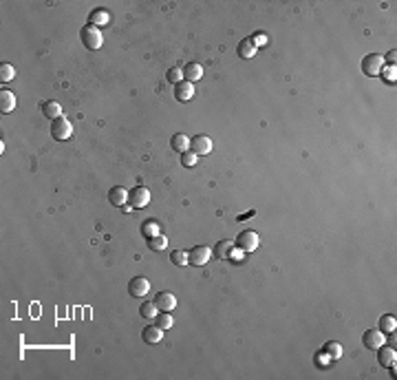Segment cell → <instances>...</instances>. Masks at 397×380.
<instances>
[{
    "instance_id": "cell-4",
    "label": "cell",
    "mask_w": 397,
    "mask_h": 380,
    "mask_svg": "<svg viewBox=\"0 0 397 380\" xmlns=\"http://www.w3.org/2000/svg\"><path fill=\"white\" fill-rule=\"evenodd\" d=\"M128 204H130V208H135V210H142V208L150 204V190L144 186L133 188L130 193H128Z\"/></svg>"
},
{
    "instance_id": "cell-1",
    "label": "cell",
    "mask_w": 397,
    "mask_h": 380,
    "mask_svg": "<svg viewBox=\"0 0 397 380\" xmlns=\"http://www.w3.org/2000/svg\"><path fill=\"white\" fill-rule=\"evenodd\" d=\"M80 38H82V44H84V49H91V51L100 49L102 42H104V36H102V31L95 27V24H91V22H88L86 27H82Z\"/></svg>"
},
{
    "instance_id": "cell-5",
    "label": "cell",
    "mask_w": 397,
    "mask_h": 380,
    "mask_svg": "<svg viewBox=\"0 0 397 380\" xmlns=\"http://www.w3.org/2000/svg\"><path fill=\"white\" fill-rule=\"evenodd\" d=\"M51 135L55 139H60V142H64V139H69L73 135V124L69 122L67 117H57L51 122Z\"/></svg>"
},
{
    "instance_id": "cell-19",
    "label": "cell",
    "mask_w": 397,
    "mask_h": 380,
    "mask_svg": "<svg viewBox=\"0 0 397 380\" xmlns=\"http://www.w3.org/2000/svg\"><path fill=\"white\" fill-rule=\"evenodd\" d=\"M201 75H203V67L198 65V62H190V65L183 67V78L188 80V82L201 80Z\"/></svg>"
},
{
    "instance_id": "cell-7",
    "label": "cell",
    "mask_w": 397,
    "mask_h": 380,
    "mask_svg": "<svg viewBox=\"0 0 397 380\" xmlns=\"http://www.w3.org/2000/svg\"><path fill=\"white\" fill-rule=\"evenodd\" d=\"M190 150L194 155H210V150H212V139H210L208 135H196V137H192L190 139Z\"/></svg>"
},
{
    "instance_id": "cell-20",
    "label": "cell",
    "mask_w": 397,
    "mask_h": 380,
    "mask_svg": "<svg viewBox=\"0 0 397 380\" xmlns=\"http://www.w3.org/2000/svg\"><path fill=\"white\" fill-rule=\"evenodd\" d=\"M170 146H172V150H175V153L181 155V153H185V150L190 148V139L185 137L183 133H177V135L170 139Z\"/></svg>"
},
{
    "instance_id": "cell-26",
    "label": "cell",
    "mask_w": 397,
    "mask_h": 380,
    "mask_svg": "<svg viewBox=\"0 0 397 380\" xmlns=\"http://www.w3.org/2000/svg\"><path fill=\"white\" fill-rule=\"evenodd\" d=\"M322 352L326 354V356H331V358H340L342 356V345L340 343H326L322 347Z\"/></svg>"
},
{
    "instance_id": "cell-33",
    "label": "cell",
    "mask_w": 397,
    "mask_h": 380,
    "mask_svg": "<svg viewBox=\"0 0 397 380\" xmlns=\"http://www.w3.org/2000/svg\"><path fill=\"white\" fill-rule=\"evenodd\" d=\"M254 42H256V44H262V42H265V36H256Z\"/></svg>"
},
{
    "instance_id": "cell-31",
    "label": "cell",
    "mask_w": 397,
    "mask_h": 380,
    "mask_svg": "<svg viewBox=\"0 0 397 380\" xmlns=\"http://www.w3.org/2000/svg\"><path fill=\"white\" fill-rule=\"evenodd\" d=\"M196 160H198V155H194L192 150H185V153H181V164L185 168H192L196 164Z\"/></svg>"
},
{
    "instance_id": "cell-9",
    "label": "cell",
    "mask_w": 397,
    "mask_h": 380,
    "mask_svg": "<svg viewBox=\"0 0 397 380\" xmlns=\"http://www.w3.org/2000/svg\"><path fill=\"white\" fill-rule=\"evenodd\" d=\"M155 305L159 307V312H172L177 307V296L172 292H159L155 296Z\"/></svg>"
},
{
    "instance_id": "cell-27",
    "label": "cell",
    "mask_w": 397,
    "mask_h": 380,
    "mask_svg": "<svg viewBox=\"0 0 397 380\" xmlns=\"http://www.w3.org/2000/svg\"><path fill=\"white\" fill-rule=\"evenodd\" d=\"M142 234L144 237H155V234H159V224L157 221H146V224L142 226Z\"/></svg>"
},
{
    "instance_id": "cell-32",
    "label": "cell",
    "mask_w": 397,
    "mask_h": 380,
    "mask_svg": "<svg viewBox=\"0 0 397 380\" xmlns=\"http://www.w3.org/2000/svg\"><path fill=\"white\" fill-rule=\"evenodd\" d=\"M384 71V75H386V80L388 82H395V75H397V71H395V65L393 67H386V69H382Z\"/></svg>"
},
{
    "instance_id": "cell-28",
    "label": "cell",
    "mask_w": 397,
    "mask_h": 380,
    "mask_svg": "<svg viewBox=\"0 0 397 380\" xmlns=\"http://www.w3.org/2000/svg\"><path fill=\"white\" fill-rule=\"evenodd\" d=\"M155 319H157V325L161 327V329H170V327H172V323H175V321H172V316H170L168 312H159V314L155 316Z\"/></svg>"
},
{
    "instance_id": "cell-29",
    "label": "cell",
    "mask_w": 397,
    "mask_h": 380,
    "mask_svg": "<svg viewBox=\"0 0 397 380\" xmlns=\"http://www.w3.org/2000/svg\"><path fill=\"white\" fill-rule=\"evenodd\" d=\"M170 261L175 263V265H188V252H183V250H172Z\"/></svg>"
},
{
    "instance_id": "cell-22",
    "label": "cell",
    "mask_w": 397,
    "mask_h": 380,
    "mask_svg": "<svg viewBox=\"0 0 397 380\" xmlns=\"http://www.w3.org/2000/svg\"><path fill=\"white\" fill-rule=\"evenodd\" d=\"M88 20H91V24H95V27H100V24H106L111 20V14H108L106 9H95Z\"/></svg>"
},
{
    "instance_id": "cell-15",
    "label": "cell",
    "mask_w": 397,
    "mask_h": 380,
    "mask_svg": "<svg viewBox=\"0 0 397 380\" xmlns=\"http://www.w3.org/2000/svg\"><path fill=\"white\" fill-rule=\"evenodd\" d=\"M236 53H239V58H243V60L254 58V55H256V42L252 40V38H245V40H241L239 47H236Z\"/></svg>"
},
{
    "instance_id": "cell-16",
    "label": "cell",
    "mask_w": 397,
    "mask_h": 380,
    "mask_svg": "<svg viewBox=\"0 0 397 380\" xmlns=\"http://www.w3.org/2000/svg\"><path fill=\"white\" fill-rule=\"evenodd\" d=\"M108 201H111L113 206H126V201H128V190L126 188H121V186H115L111 193H108Z\"/></svg>"
},
{
    "instance_id": "cell-12",
    "label": "cell",
    "mask_w": 397,
    "mask_h": 380,
    "mask_svg": "<svg viewBox=\"0 0 397 380\" xmlns=\"http://www.w3.org/2000/svg\"><path fill=\"white\" fill-rule=\"evenodd\" d=\"M192 95H194V84L188 80H181L179 84H175V98L179 102H190Z\"/></svg>"
},
{
    "instance_id": "cell-11",
    "label": "cell",
    "mask_w": 397,
    "mask_h": 380,
    "mask_svg": "<svg viewBox=\"0 0 397 380\" xmlns=\"http://www.w3.org/2000/svg\"><path fill=\"white\" fill-rule=\"evenodd\" d=\"M377 360H380L382 367H386V369H393L395 367V360H397V352L393 347H377Z\"/></svg>"
},
{
    "instance_id": "cell-6",
    "label": "cell",
    "mask_w": 397,
    "mask_h": 380,
    "mask_svg": "<svg viewBox=\"0 0 397 380\" xmlns=\"http://www.w3.org/2000/svg\"><path fill=\"white\" fill-rule=\"evenodd\" d=\"M210 257H212V250L208 245H196V248H192L188 252V263L198 268V265H206L210 261Z\"/></svg>"
},
{
    "instance_id": "cell-23",
    "label": "cell",
    "mask_w": 397,
    "mask_h": 380,
    "mask_svg": "<svg viewBox=\"0 0 397 380\" xmlns=\"http://www.w3.org/2000/svg\"><path fill=\"white\" fill-rule=\"evenodd\" d=\"M14 78H16V69L11 65H7V62H3V65H0V82L7 84V82H11Z\"/></svg>"
},
{
    "instance_id": "cell-34",
    "label": "cell",
    "mask_w": 397,
    "mask_h": 380,
    "mask_svg": "<svg viewBox=\"0 0 397 380\" xmlns=\"http://www.w3.org/2000/svg\"><path fill=\"white\" fill-rule=\"evenodd\" d=\"M386 60H388V62H393V65H395V51H390V53L386 55Z\"/></svg>"
},
{
    "instance_id": "cell-18",
    "label": "cell",
    "mask_w": 397,
    "mask_h": 380,
    "mask_svg": "<svg viewBox=\"0 0 397 380\" xmlns=\"http://www.w3.org/2000/svg\"><path fill=\"white\" fill-rule=\"evenodd\" d=\"M14 109H16V95L7 91V88H3V91H0V111L11 113Z\"/></svg>"
},
{
    "instance_id": "cell-25",
    "label": "cell",
    "mask_w": 397,
    "mask_h": 380,
    "mask_svg": "<svg viewBox=\"0 0 397 380\" xmlns=\"http://www.w3.org/2000/svg\"><path fill=\"white\" fill-rule=\"evenodd\" d=\"M148 248L150 250H155V252H159V250H166V245H168V239L163 237V234H155V237H150L148 239Z\"/></svg>"
},
{
    "instance_id": "cell-10",
    "label": "cell",
    "mask_w": 397,
    "mask_h": 380,
    "mask_svg": "<svg viewBox=\"0 0 397 380\" xmlns=\"http://www.w3.org/2000/svg\"><path fill=\"white\" fill-rule=\"evenodd\" d=\"M362 343H364V347H367V350H377V347H382L384 345V334L380 332V329H367V332H364V336H362Z\"/></svg>"
},
{
    "instance_id": "cell-13",
    "label": "cell",
    "mask_w": 397,
    "mask_h": 380,
    "mask_svg": "<svg viewBox=\"0 0 397 380\" xmlns=\"http://www.w3.org/2000/svg\"><path fill=\"white\" fill-rule=\"evenodd\" d=\"M163 332L166 329H161L155 323V325H146L144 327V332H142V338H144V343H150V345H157L159 340L163 338Z\"/></svg>"
},
{
    "instance_id": "cell-8",
    "label": "cell",
    "mask_w": 397,
    "mask_h": 380,
    "mask_svg": "<svg viewBox=\"0 0 397 380\" xmlns=\"http://www.w3.org/2000/svg\"><path fill=\"white\" fill-rule=\"evenodd\" d=\"M148 290H150V283H148V278H144V276H135V278H130V283H128V294L135 296V299L146 296Z\"/></svg>"
},
{
    "instance_id": "cell-17",
    "label": "cell",
    "mask_w": 397,
    "mask_h": 380,
    "mask_svg": "<svg viewBox=\"0 0 397 380\" xmlns=\"http://www.w3.org/2000/svg\"><path fill=\"white\" fill-rule=\"evenodd\" d=\"M42 115L53 122V119L62 117V106L57 102H53V100H47V102H42Z\"/></svg>"
},
{
    "instance_id": "cell-2",
    "label": "cell",
    "mask_w": 397,
    "mask_h": 380,
    "mask_svg": "<svg viewBox=\"0 0 397 380\" xmlns=\"http://www.w3.org/2000/svg\"><path fill=\"white\" fill-rule=\"evenodd\" d=\"M236 250L239 252H254L256 248H258V234H256L254 230H243L239 237H236Z\"/></svg>"
},
{
    "instance_id": "cell-21",
    "label": "cell",
    "mask_w": 397,
    "mask_h": 380,
    "mask_svg": "<svg viewBox=\"0 0 397 380\" xmlns=\"http://www.w3.org/2000/svg\"><path fill=\"white\" fill-rule=\"evenodd\" d=\"M395 327H397V321H395L393 314H384L382 319H380V332H382V334L395 332Z\"/></svg>"
},
{
    "instance_id": "cell-3",
    "label": "cell",
    "mask_w": 397,
    "mask_h": 380,
    "mask_svg": "<svg viewBox=\"0 0 397 380\" xmlns=\"http://www.w3.org/2000/svg\"><path fill=\"white\" fill-rule=\"evenodd\" d=\"M384 69V58L380 53H369L367 58L362 60V73L369 75V78H375V75H380Z\"/></svg>"
},
{
    "instance_id": "cell-30",
    "label": "cell",
    "mask_w": 397,
    "mask_h": 380,
    "mask_svg": "<svg viewBox=\"0 0 397 380\" xmlns=\"http://www.w3.org/2000/svg\"><path fill=\"white\" fill-rule=\"evenodd\" d=\"M166 78H168V82H172V84H179V82H181V78H183L181 67H172V69H168Z\"/></svg>"
},
{
    "instance_id": "cell-24",
    "label": "cell",
    "mask_w": 397,
    "mask_h": 380,
    "mask_svg": "<svg viewBox=\"0 0 397 380\" xmlns=\"http://www.w3.org/2000/svg\"><path fill=\"white\" fill-rule=\"evenodd\" d=\"M139 314L144 316V319H155L159 314V307L155 305V301H146L142 307H139Z\"/></svg>"
},
{
    "instance_id": "cell-14",
    "label": "cell",
    "mask_w": 397,
    "mask_h": 380,
    "mask_svg": "<svg viewBox=\"0 0 397 380\" xmlns=\"http://www.w3.org/2000/svg\"><path fill=\"white\" fill-rule=\"evenodd\" d=\"M234 241H229V239H225V241H219L216 243V248H214V255L219 261H227V259H232L234 257Z\"/></svg>"
}]
</instances>
